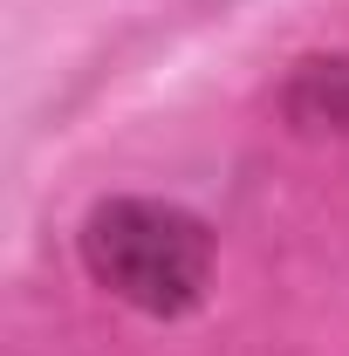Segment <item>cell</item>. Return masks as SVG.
Returning a JSON list of instances; mask_svg holds the SVG:
<instances>
[{"label": "cell", "mask_w": 349, "mask_h": 356, "mask_svg": "<svg viewBox=\"0 0 349 356\" xmlns=\"http://www.w3.org/2000/svg\"><path fill=\"white\" fill-rule=\"evenodd\" d=\"M89 267L96 281H110L124 302L151 315H172L185 302H199L206 288V226L172 213V206H151V199H117L89 220Z\"/></svg>", "instance_id": "cell-1"}]
</instances>
